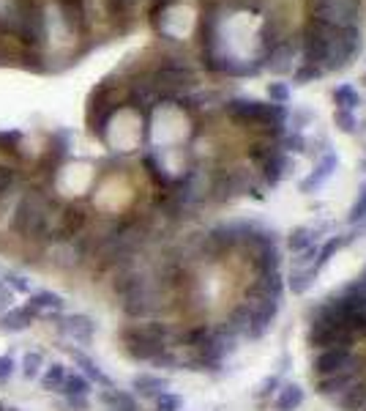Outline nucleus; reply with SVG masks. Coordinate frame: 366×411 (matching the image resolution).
<instances>
[{"label": "nucleus", "instance_id": "aec40b11", "mask_svg": "<svg viewBox=\"0 0 366 411\" xmlns=\"http://www.w3.org/2000/svg\"><path fill=\"white\" fill-rule=\"evenodd\" d=\"M268 96L276 99V102H287L290 90H287V85H281V83H271V85H268Z\"/></svg>", "mask_w": 366, "mask_h": 411}, {"label": "nucleus", "instance_id": "423d86ee", "mask_svg": "<svg viewBox=\"0 0 366 411\" xmlns=\"http://www.w3.org/2000/svg\"><path fill=\"white\" fill-rule=\"evenodd\" d=\"M66 307V299L60 296V293H55V291H38L31 296V302H28V316L36 318V316H44V313H60Z\"/></svg>", "mask_w": 366, "mask_h": 411}, {"label": "nucleus", "instance_id": "a211bd4d", "mask_svg": "<svg viewBox=\"0 0 366 411\" xmlns=\"http://www.w3.org/2000/svg\"><path fill=\"white\" fill-rule=\"evenodd\" d=\"M11 184H14V170L0 165V197H6V192L11 189Z\"/></svg>", "mask_w": 366, "mask_h": 411}, {"label": "nucleus", "instance_id": "dca6fc26", "mask_svg": "<svg viewBox=\"0 0 366 411\" xmlns=\"http://www.w3.org/2000/svg\"><path fill=\"white\" fill-rule=\"evenodd\" d=\"M333 99H336V105H342V108H355L361 99H358V93L350 88V85H339L336 93H333Z\"/></svg>", "mask_w": 366, "mask_h": 411}, {"label": "nucleus", "instance_id": "412c9836", "mask_svg": "<svg viewBox=\"0 0 366 411\" xmlns=\"http://www.w3.org/2000/svg\"><path fill=\"white\" fill-rule=\"evenodd\" d=\"M11 299H14V291L6 286V283H0V313L11 310Z\"/></svg>", "mask_w": 366, "mask_h": 411}, {"label": "nucleus", "instance_id": "f8f14e48", "mask_svg": "<svg viewBox=\"0 0 366 411\" xmlns=\"http://www.w3.org/2000/svg\"><path fill=\"white\" fill-rule=\"evenodd\" d=\"M90 390V381H85L82 375H74V373H66V381H63V387H60V392L66 395V397H80V395H85Z\"/></svg>", "mask_w": 366, "mask_h": 411}, {"label": "nucleus", "instance_id": "f03ea898", "mask_svg": "<svg viewBox=\"0 0 366 411\" xmlns=\"http://www.w3.org/2000/svg\"><path fill=\"white\" fill-rule=\"evenodd\" d=\"M361 53V31L358 28H333L325 22L309 19L303 28V61L320 72H336L348 66L352 55Z\"/></svg>", "mask_w": 366, "mask_h": 411}, {"label": "nucleus", "instance_id": "6e6552de", "mask_svg": "<svg viewBox=\"0 0 366 411\" xmlns=\"http://www.w3.org/2000/svg\"><path fill=\"white\" fill-rule=\"evenodd\" d=\"M156 80H158V85L178 88V85H189L194 77H192V72H186V69H181V66H164V69H158L156 72Z\"/></svg>", "mask_w": 366, "mask_h": 411}, {"label": "nucleus", "instance_id": "5701e85b", "mask_svg": "<svg viewBox=\"0 0 366 411\" xmlns=\"http://www.w3.org/2000/svg\"><path fill=\"white\" fill-rule=\"evenodd\" d=\"M339 124H342L345 132H350V129H352V118H350L348 113H339Z\"/></svg>", "mask_w": 366, "mask_h": 411}, {"label": "nucleus", "instance_id": "6ab92c4d", "mask_svg": "<svg viewBox=\"0 0 366 411\" xmlns=\"http://www.w3.org/2000/svg\"><path fill=\"white\" fill-rule=\"evenodd\" d=\"M317 77H323V72H320L317 66H309V63H306L303 69H298V72H296L298 83H309V80H317Z\"/></svg>", "mask_w": 366, "mask_h": 411}, {"label": "nucleus", "instance_id": "2eb2a0df", "mask_svg": "<svg viewBox=\"0 0 366 411\" xmlns=\"http://www.w3.org/2000/svg\"><path fill=\"white\" fill-rule=\"evenodd\" d=\"M41 365H44L41 354H25V357H22V375H25V378H36L38 370H41Z\"/></svg>", "mask_w": 366, "mask_h": 411}, {"label": "nucleus", "instance_id": "9b49d317", "mask_svg": "<svg viewBox=\"0 0 366 411\" xmlns=\"http://www.w3.org/2000/svg\"><path fill=\"white\" fill-rule=\"evenodd\" d=\"M290 58H293V47L290 44H281L276 47L274 53H271V69L274 72H290L293 69V63H290Z\"/></svg>", "mask_w": 366, "mask_h": 411}, {"label": "nucleus", "instance_id": "ddd939ff", "mask_svg": "<svg viewBox=\"0 0 366 411\" xmlns=\"http://www.w3.org/2000/svg\"><path fill=\"white\" fill-rule=\"evenodd\" d=\"M60 6H63V14H66L71 31H82V3L80 0H63Z\"/></svg>", "mask_w": 366, "mask_h": 411}, {"label": "nucleus", "instance_id": "9d476101", "mask_svg": "<svg viewBox=\"0 0 366 411\" xmlns=\"http://www.w3.org/2000/svg\"><path fill=\"white\" fill-rule=\"evenodd\" d=\"M63 381H66V368H63V365H50L47 373L41 375V387H44L47 392H60Z\"/></svg>", "mask_w": 366, "mask_h": 411}, {"label": "nucleus", "instance_id": "1a4fd4ad", "mask_svg": "<svg viewBox=\"0 0 366 411\" xmlns=\"http://www.w3.org/2000/svg\"><path fill=\"white\" fill-rule=\"evenodd\" d=\"M31 316H28V310H6L3 316H0V329L3 332H22V329H28L31 326Z\"/></svg>", "mask_w": 366, "mask_h": 411}, {"label": "nucleus", "instance_id": "f257e3e1", "mask_svg": "<svg viewBox=\"0 0 366 411\" xmlns=\"http://www.w3.org/2000/svg\"><path fill=\"white\" fill-rule=\"evenodd\" d=\"M317 370L323 390L345 411H366V283L336 299L317 321Z\"/></svg>", "mask_w": 366, "mask_h": 411}, {"label": "nucleus", "instance_id": "393cba45", "mask_svg": "<svg viewBox=\"0 0 366 411\" xmlns=\"http://www.w3.org/2000/svg\"><path fill=\"white\" fill-rule=\"evenodd\" d=\"M364 80H366V77H364Z\"/></svg>", "mask_w": 366, "mask_h": 411}, {"label": "nucleus", "instance_id": "0eeeda50", "mask_svg": "<svg viewBox=\"0 0 366 411\" xmlns=\"http://www.w3.org/2000/svg\"><path fill=\"white\" fill-rule=\"evenodd\" d=\"M58 329H60V335H66V338H74V340H90L93 335V329H96V323L85 318V316H66V318H60L58 323Z\"/></svg>", "mask_w": 366, "mask_h": 411}, {"label": "nucleus", "instance_id": "20e7f679", "mask_svg": "<svg viewBox=\"0 0 366 411\" xmlns=\"http://www.w3.org/2000/svg\"><path fill=\"white\" fill-rule=\"evenodd\" d=\"M9 11H11V31L9 33H14L19 41L38 44L47 36V17L36 0H14V3H9Z\"/></svg>", "mask_w": 366, "mask_h": 411}, {"label": "nucleus", "instance_id": "7ed1b4c3", "mask_svg": "<svg viewBox=\"0 0 366 411\" xmlns=\"http://www.w3.org/2000/svg\"><path fill=\"white\" fill-rule=\"evenodd\" d=\"M50 209L41 192H25L19 197L17 209L11 214V233L25 236V239H36L44 231H50Z\"/></svg>", "mask_w": 366, "mask_h": 411}, {"label": "nucleus", "instance_id": "4468645a", "mask_svg": "<svg viewBox=\"0 0 366 411\" xmlns=\"http://www.w3.org/2000/svg\"><path fill=\"white\" fill-rule=\"evenodd\" d=\"M69 354H71V359H74V362H77V365H80V368H82V370L93 378V381H102V384H107V378L102 375V370L96 368V362H93V359H87L85 354H80V351H74V348H69Z\"/></svg>", "mask_w": 366, "mask_h": 411}, {"label": "nucleus", "instance_id": "b1692460", "mask_svg": "<svg viewBox=\"0 0 366 411\" xmlns=\"http://www.w3.org/2000/svg\"><path fill=\"white\" fill-rule=\"evenodd\" d=\"M6 411H17V409H6Z\"/></svg>", "mask_w": 366, "mask_h": 411}, {"label": "nucleus", "instance_id": "4be33fe9", "mask_svg": "<svg viewBox=\"0 0 366 411\" xmlns=\"http://www.w3.org/2000/svg\"><path fill=\"white\" fill-rule=\"evenodd\" d=\"M14 373V359L11 357H0V381H9Z\"/></svg>", "mask_w": 366, "mask_h": 411}, {"label": "nucleus", "instance_id": "f3484780", "mask_svg": "<svg viewBox=\"0 0 366 411\" xmlns=\"http://www.w3.org/2000/svg\"><path fill=\"white\" fill-rule=\"evenodd\" d=\"M3 277H6V286L11 288V291H17V293H31L28 277H19V274H3Z\"/></svg>", "mask_w": 366, "mask_h": 411}, {"label": "nucleus", "instance_id": "39448f33", "mask_svg": "<svg viewBox=\"0 0 366 411\" xmlns=\"http://www.w3.org/2000/svg\"><path fill=\"white\" fill-rule=\"evenodd\" d=\"M309 11H312L309 19L333 25V28H339V31L358 28L361 0H309Z\"/></svg>", "mask_w": 366, "mask_h": 411}]
</instances>
